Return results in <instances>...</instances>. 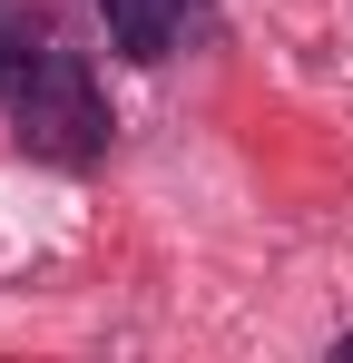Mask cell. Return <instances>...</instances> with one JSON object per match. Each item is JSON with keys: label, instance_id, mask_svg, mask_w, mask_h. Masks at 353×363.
I'll return each instance as SVG.
<instances>
[{"label": "cell", "instance_id": "obj_1", "mask_svg": "<svg viewBox=\"0 0 353 363\" xmlns=\"http://www.w3.org/2000/svg\"><path fill=\"white\" fill-rule=\"evenodd\" d=\"M0 89H10V128H20L30 157L89 167L108 147V99H99V79H89L79 50H59V40H0Z\"/></svg>", "mask_w": 353, "mask_h": 363}, {"label": "cell", "instance_id": "obj_2", "mask_svg": "<svg viewBox=\"0 0 353 363\" xmlns=\"http://www.w3.org/2000/svg\"><path fill=\"white\" fill-rule=\"evenodd\" d=\"M99 20H108V40L128 60H176V40H186V20H196V0H99Z\"/></svg>", "mask_w": 353, "mask_h": 363}, {"label": "cell", "instance_id": "obj_3", "mask_svg": "<svg viewBox=\"0 0 353 363\" xmlns=\"http://www.w3.org/2000/svg\"><path fill=\"white\" fill-rule=\"evenodd\" d=\"M334 354H353V334H344V344H334Z\"/></svg>", "mask_w": 353, "mask_h": 363}]
</instances>
